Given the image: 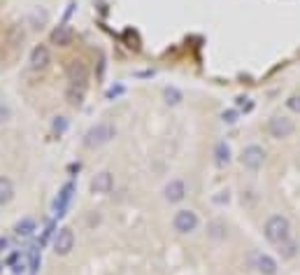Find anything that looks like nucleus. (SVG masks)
<instances>
[{
  "mask_svg": "<svg viewBox=\"0 0 300 275\" xmlns=\"http://www.w3.org/2000/svg\"><path fill=\"white\" fill-rule=\"evenodd\" d=\"M7 117H10V110H7V107H3V105H0V122H5Z\"/></svg>",
  "mask_w": 300,
  "mask_h": 275,
  "instance_id": "a878e982",
  "label": "nucleus"
},
{
  "mask_svg": "<svg viewBox=\"0 0 300 275\" xmlns=\"http://www.w3.org/2000/svg\"><path fill=\"white\" fill-rule=\"evenodd\" d=\"M72 37H75V33H72L70 26H58V28H54L51 31V45H56V47H68L72 45Z\"/></svg>",
  "mask_w": 300,
  "mask_h": 275,
  "instance_id": "9b49d317",
  "label": "nucleus"
},
{
  "mask_svg": "<svg viewBox=\"0 0 300 275\" xmlns=\"http://www.w3.org/2000/svg\"><path fill=\"white\" fill-rule=\"evenodd\" d=\"M7 247H10L7 238H3V235H0V254H5V250H7Z\"/></svg>",
  "mask_w": 300,
  "mask_h": 275,
  "instance_id": "393cba45",
  "label": "nucleus"
},
{
  "mask_svg": "<svg viewBox=\"0 0 300 275\" xmlns=\"http://www.w3.org/2000/svg\"><path fill=\"white\" fill-rule=\"evenodd\" d=\"M14 231H16V233H19V235H31L33 231H35V219H31V217H24V219H21V222H19V224L14 226Z\"/></svg>",
  "mask_w": 300,
  "mask_h": 275,
  "instance_id": "f3484780",
  "label": "nucleus"
},
{
  "mask_svg": "<svg viewBox=\"0 0 300 275\" xmlns=\"http://www.w3.org/2000/svg\"><path fill=\"white\" fill-rule=\"evenodd\" d=\"M72 247H75V233H72V229H61L56 233V238H54V252L58 257H66L72 252Z\"/></svg>",
  "mask_w": 300,
  "mask_h": 275,
  "instance_id": "423d86ee",
  "label": "nucleus"
},
{
  "mask_svg": "<svg viewBox=\"0 0 300 275\" xmlns=\"http://www.w3.org/2000/svg\"><path fill=\"white\" fill-rule=\"evenodd\" d=\"M66 126H68L66 117H56V119H54V126H51V128H54V133H63V131H66Z\"/></svg>",
  "mask_w": 300,
  "mask_h": 275,
  "instance_id": "b1692460",
  "label": "nucleus"
},
{
  "mask_svg": "<svg viewBox=\"0 0 300 275\" xmlns=\"http://www.w3.org/2000/svg\"><path fill=\"white\" fill-rule=\"evenodd\" d=\"M214 163L219 166V168H226L230 163V147H228V143H217V147H214Z\"/></svg>",
  "mask_w": 300,
  "mask_h": 275,
  "instance_id": "4468645a",
  "label": "nucleus"
},
{
  "mask_svg": "<svg viewBox=\"0 0 300 275\" xmlns=\"http://www.w3.org/2000/svg\"><path fill=\"white\" fill-rule=\"evenodd\" d=\"M14 182H12L10 178H5V175H0V205H7L12 203V199H14Z\"/></svg>",
  "mask_w": 300,
  "mask_h": 275,
  "instance_id": "ddd939ff",
  "label": "nucleus"
},
{
  "mask_svg": "<svg viewBox=\"0 0 300 275\" xmlns=\"http://www.w3.org/2000/svg\"><path fill=\"white\" fill-rule=\"evenodd\" d=\"M163 96H165V103H168V105H179V103H182V91H177L175 87H168L163 91Z\"/></svg>",
  "mask_w": 300,
  "mask_h": 275,
  "instance_id": "6ab92c4d",
  "label": "nucleus"
},
{
  "mask_svg": "<svg viewBox=\"0 0 300 275\" xmlns=\"http://www.w3.org/2000/svg\"><path fill=\"white\" fill-rule=\"evenodd\" d=\"M66 98H68V103H70V105H81V103H84V89L70 87V89H68V93H66Z\"/></svg>",
  "mask_w": 300,
  "mask_h": 275,
  "instance_id": "a211bd4d",
  "label": "nucleus"
},
{
  "mask_svg": "<svg viewBox=\"0 0 300 275\" xmlns=\"http://www.w3.org/2000/svg\"><path fill=\"white\" fill-rule=\"evenodd\" d=\"M265 161V149L261 145H247L240 154V163H242L247 170H259Z\"/></svg>",
  "mask_w": 300,
  "mask_h": 275,
  "instance_id": "20e7f679",
  "label": "nucleus"
},
{
  "mask_svg": "<svg viewBox=\"0 0 300 275\" xmlns=\"http://www.w3.org/2000/svg\"><path fill=\"white\" fill-rule=\"evenodd\" d=\"M209 235L217 238V240L226 238V226L221 224V222H212V224H209Z\"/></svg>",
  "mask_w": 300,
  "mask_h": 275,
  "instance_id": "aec40b11",
  "label": "nucleus"
},
{
  "mask_svg": "<svg viewBox=\"0 0 300 275\" xmlns=\"http://www.w3.org/2000/svg\"><path fill=\"white\" fill-rule=\"evenodd\" d=\"M286 107H289L291 112L300 114V93H293V96L286 98Z\"/></svg>",
  "mask_w": 300,
  "mask_h": 275,
  "instance_id": "412c9836",
  "label": "nucleus"
},
{
  "mask_svg": "<svg viewBox=\"0 0 300 275\" xmlns=\"http://www.w3.org/2000/svg\"><path fill=\"white\" fill-rule=\"evenodd\" d=\"M198 224H200V219H198V214H196L194 210H179V212L175 214V219H173L175 231L182 233V235L194 233V231L198 229Z\"/></svg>",
  "mask_w": 300,
  "mask_h": 275,
  "instance_id": "39448f33",
  "label": "nucleus"
},
{
  "mask_svg": "<svg viewBox=\"0 0 300 275\" xmlns=\"http://www.w3.org/2000/svg\"><path fill=\"white\" fill-rule=\"evenodd\" d=\"M68 82H70L72 87H77V89H84V87H87V82H89L87 66H84L81 61H72L70 66H68Z\"/></svg>",
  "mask_w": 300,
  "mask_h": 275,
  "instance_id": "0eeeda50",
  "label": "nucleus"
},
{
  "mask_svg": "<svg viewBox=\"0 0 300 275\" xmlns=\"http://www.w3.org/2000/svg\"><path fill=\"white\" fill-rule=\"evenodd\" d=\"M163 199L168 203H179V201L186 199V182L184 180H170L165 187H163Z\"/></svg>",
  "mask_w": 300,
  "mask_h": 275,
  "instance_id": "6e6552de",
  "label": "nucleus"
},
{
  "mask_svg": "<svg viewBox=\"0 0 300 275\" xmlns=\"http://www.w3.org/2000/svg\"><path fill=\"white\" fill-rule=\"evenodd\" d=\"M280 254H282V259H293L295 254H298V243L295 240H284V243L280 245Z\"/></svg>",
  "mask_w": 300,
  "mask_h": 275,
  "instance_id": "dca6fc26",
  "label": "nucleus"
},
{
  "mask_svg": "<svg viewBox=\"0 0 300 275\" xmlns=\"http://www.w3.org/2000/svg\"><path fill=\"white\" fill-rule=\"evenodd\" d=\"M293 131H295L293 119L284 117V114H275V117H270V122H268L270 138H275V140H284V138H289Z\"/></svg>",
  "mask_w": 300,
  "mask_h": 275,
  "instance_id": "7ed1b4c3",
  "label": "nucleus"
},
{
  "mask_svg": "<svg viewBox=\"0 0 300 275\" xmlns=\"http://www.w3.org/2000/svg\"><path fill=\"white\" fill-rule=\"evenodd\" d=\"M238 107H242L244 112H249V110H254V103H251L247 96H240L238 98Z\"/></svg>",
  "mask_w": 300,
  "mask_h": 275,
  "instance_id": "5701e85b",
  "label": "nucleus"
},
{
  "mask_svg": "<svg viewBox=\"0 0 300 275\" xmlns=\"http://www.w3.org/2000/svg\"><path fill=\"white\" fill-rule=\"evenodd\" d=\"M263 235L268 243L282 245L284 240L291 238V222L284 214H272V217H268V222L263 226Z\"/></svg>",
  "mask_w": 300,
  "mask_h": 275,
  "instance_id": "f257e3e1",
  "label": "nucleus"
},
{
  "mask_svg": "<svg viewBox=\"0 0 300 275\" xmlns=\"http://www.w3.org/2000/svg\"><path fill=\"white\" fill-rule=\"evenodd\" d=\"M0 273H3V264H0Z\"/></svg>",
  "mask_w": 300,
  "mask_h": 275,
  "instance_id": "bb28decb",
  "label": "nucleus"
},
{
  "mask_svg": "<svg viewBox=\"0 0 300 275\" xmlns=\"http://www.w3.org/2000/svg\"><path fill=\"white\" fill-rule=\"evenodd\" d=\"M112 189H114V178H112V173H107V170L98 173L96 178L91 180V191L93 194H110Z\"/></svg>",
  "mask_w": 300,
  "mask_h": 275,
  "instance_id": "1a4fd4ad",
  "label": "nucleus"
},
{
  "mask_svg": "<svg viewBox=\"0 0 300 275\" xmlns=\"http://www.w3.org/2000/svg\"><path fill=\"white\" fill-rule=\"evenodd\" d=\"M221 119H224L226 124H235V122H238V110H224Z\"/></svg>",
  "mask_w": 300,
  "mask_h": 275,
  "instance_id": "4be33fe9",
  "label": "nucleus"
},
{
  "mask_svg": "<svg viewBox=\"0 0 300 275\" xmlns=\"http://www.w3.org/2000/svg\"><path fill=\"white\" fill-rule=\"evenodd\" d=\"M49 63V47L47 45H37L35 49L31 51V68L33 70H40Z\"/></svg>",
  "mask_w": 300,
  "mask_h": 275,
  "instance_id": "f8f14e48",
  "label": "nucleus"
},
{
  "mask_svg": "<svg viewBox=\"0 0 300 275\" xmlns=\"http://www.w3.org/2000/svg\"><path fill=\"white\" fill-rule=\"evenodd\" d=\"M254 268L259 270L261 275H277L280 273V264L270 254H256L254 257Z\"/></svg>",
  "mask_w": 300,
  "mask_h": 275,
  "instance_id": "9d476101",
  "label": "nucleus"
},
{
  "mask_svg": "<svg viewBox=\"0 0 300 275\" xmlns=\"http://www.w3.org/2000/svg\"><path fill=\"white\" fill-rule=\"evenodd\" d=\"M72 191H75V184H66V187H63V191L56 199V210H58L56 214H63V210L68 208V203H70V199H72Z\"/></svg>",
  "mask_w": 300,
  "mask_h": 275,
  "instance_id": "2eb2a0df",
  "label": "nucleus"
},
{
  "mask_svg": "<svg viewBox=\"0 0 300 275\" xmlns=\"http://www.w3.org/2000/svg\"><path fill=\"white\" fill-rule=\"evenodd\" d=\"M114 135H117V128H114V124L100 122V124H96V126H91L87 131V135H84V145H87L89 149H96V147H102V145H107Z\"/></svg>",
  "mask_w": 300,
  "mask_h": 275,
  "instance_id": "f03ea898",
  "label": "nucleus"
}]
</instances>
